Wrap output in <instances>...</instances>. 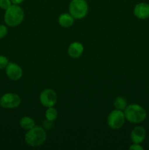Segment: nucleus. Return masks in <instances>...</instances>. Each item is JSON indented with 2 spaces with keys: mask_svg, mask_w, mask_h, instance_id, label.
Segmentation results:
<instances>
[{
  "mask_svg": "<svg viewBox=\"0 0 149 150\" xmlns=\"http://www.w3.org/2000/svg\"><path fill=\"white\" fill-rule=\"evenodd\" d=\"M24 18V13L21 7L18 4H13L6 10L4 14V21L8 26H18Z\"/></svg>",
  "mask_w": 149,
  "mask_h": 150,
  "instance_id": "f257e3e1",
  "label": "nucleus"
},
{
  "mask_svg": "<svg viewBox=\"0 0 149 150\" xmlns=\"http://www.w3.org/2000/svg\"><path fill=\"white\" fill-rule=\"evenodd\" d=\"M46 138L45 130L39 126H34L26 133L25 142L31 146H39L45 142Z\"/></svg>",
  "mask_w": 149,
  "mask_h": 150,
  "instance_id": "f03ea898",
  "label": "nucleus"
},
{
  "mask_svg": "<svg viewBox=\"0 0 149 150\" xmlns=\"http://www.w3.org/2000/svg\"><path fill=\"white\" fill-rule=\"evenodd\" d=\"M124 115L126 120L131 123L138 124L145 120L146 111L144 108L137 104H131L127 105L124 110Z\"/></svg>",
  "mask_w": 149,
  "mask_h": 150,
  "instance_id": "7ed1b4c3",
  "label": "nucleus"
},
{
  "mask_svg": "<svg viewBox=\"0 0 149 150\" xmlns=\"http://www.w3.org/2000/svg\"><path fill=\"white\" fill-rule=\"evenodd\" d=\"M69 10L74 19H82L87 15L89 7L86 0H72L70 4Z\"/></svg>",
  "mask_w": 149,
  "mask_h": 150,
  "instance_id": "20e7f679",
  "label": "nucleus"
},
{
  "mask_svg": "<svg viewBox=\"0 0 149 150\" xmlns=\"http://www.w3.org/2000/svg\"><path fill=\"white\" fill-rule=\"evenodd\" d=\"M125 120L124 113L121 110L115 109L110 113L108 117V125L110 128L118 130L123 127Z\"/></svg>",
  "mask_w": 149,
  "mask_h": 150,
  "instance_id": "39448f33",
  "label": "nucleus"
},
{
  "mask_svg": "<svg viewBox=\"0 0 149 150\" xmlns=\"http://www.w3.org/2000/svg\"><path fill=\"white\" fill-rule=\"evenodd\" d=\"M39 100L42 105L45 107H53L57 103V95L53 89H46L41 92L39 95Z\"/></svg>",
  "mask_w": 149,
  "mask_h": 150,
  "instance_id": "423d86ee",
  "label": "nucleus"
},
{
  "mask_svg": "<svg viewBox=\"0 0 149 150\" xmlns=\"http://www.w3.org/2000/svg\"><path fill=\"white\" fill-rule=\"evenodd\" d=\"M0 104L4 108H17L20 104V98L15 93H7L1 98Z\"/></svg>",
  "mask_w": 149,
  "mask_h": 150,
  "instance_id": "0eeeda50",
  "label": "nucleus"
},
{
  "mask_svg": "<svg viewBox=\"0 0 149 150\" xmlns=\"http://www.w3.org/2000/svg\"><path fill=\"white\" fill-rule=\"evenodd\" d=\"M6 74L10 80L18 81L23 76V70L17 64L9 62L6 67Z\"/></svg>",
  "mask_w": 149,
  "mask_h": 150,
  "instance_id": "6e6552de",
  "label": "nucleus"
},
{
  "mask_svg": "<svg viewBox=\"0 0 149 150\" xmlns=\"http://www.w3.org/2000/svg\"><path fill=\"white\" fill-rule=\"evenodd\" d=\"M146 131L142 126H137L132 130L131 133V139L134 144H140L145 140Z\"/></svg>",
  "mask_w": 149,
  "mask_h": 150,
  "instance_id": "1a4fd4ad",
  "label": "nucleus"
},
{
  "mask_svg": "<svg viewBox=\"0 0 149 150\" xmlns=\"http://www.w3.org/2000/svg\"><path fill=\"white\" fill-rule=\"evenodd\" d=\"M134 13L140 19H146L149 18V4L147 3H139L134 9Z\"/></svg>",
  "mask_w": 149,
  "mask_h": 150,
  "instance_id": "9d476101",
  "label": "nucleus"
},
{
  "mask_svg": "<svg viewBox=\"0 0 149 150\" xmlns=\"http://www.w3.org/2000/svg\"><path fill=\"white\" fill-rule=\"evenodd\" d=\"M83 45L79 42H74L70 45L68 48V54L72 58L77 59L82 55L83 52Z\"/></svg>",
  "mask_w": 149,
  "mask_h": 150,
  "instance_id": "9b49d317",
  "label": "nucleus"
},
{
  "mask_svg": "<svg viewBox=\"0 0 149 150\" xmlns=\"http://www.w3.org/2000/svg\"><path fill=\"white\" fill-rule=\"evenodd\" d=\"M74 19L70 13H63L58 18V23L62 27L68 28L74 23Z\"/></svg>",
  "mask_w": 149,
  "mask_h": 150,
  "instance_id": "f8f14e48",
  "label": "nucleus"
},
{
  "mask_svg": "<svg viewBox=\"0 0 149 150\" xmlns=\"http://www.w3.org/2000/svg\"><path fill=\"white\" fill-rule=\"evenodd\" d=\"M20 127L22 129H24L26 130H29L30 129L33 128L35 126V122L32 118L29 117H24L20 120Z\"/></svg>",
  "mask_w": 149,
  "mask_h": 150,
  "instance_id": "ddd939ff",
  "label": "nucleus"
},
{
  "mask_svg": "<svg viewBox=\"0 0 149 150\" xmlns=\"http://www.w3.org/2000/svg\"><path fill=\"white\" fill-rule=\"evenodd\" d=\"M57 116H58V112L57 110L53 108V106L49 107L45 111V117L48 121H54L57 118Z\"/></svg>",
  "mask_w": 149,
  "mask_h": 150,
  "instance_id": "4468645a",
  "label": "nucleus"
},
{
  "mask_svg": "<svg viewBox=\"0 0 149 150\" xmlns=\"http://www.w3.org/2000/svg\"><path fill=\"white\" fill-rule=\"evenodd\" d=\"M114 106L116 109L123 111V110H125V108L127 107V102L125 98L118 97L114 102Z\"/></svg>",
  "mask_w": 149,
  "mask_h": 150,
  "instance_id": "2eb2a0df",
  "label": "nucleus"
},
{
  "mask_svg": "<svg viewBox=\"0 0 149 150\" xmlns=\"http://www.w3.org/2000/svg\"><path fill=\"white\" fill-rule=\"evenodd\" d=\"M9 64V60L4 56H0V70L6 68L7 64Z\"/></svg>",
  "mask_w": 149,
  "mask_h": 150,
  "instance_id": "dca6fc26",
  "label": "nucleus"
},
{
  "mask_svg": "<svg viewBox=\"0 0 149 150\" xmlns=\"http://www.w3.org/2000/svg\"><path fill=\"white\" fill-rule=\"evenodd\" d=\"M10 0H0V7L3 10H7L12 5Z\"/></svg>",
  "mask_w": 149,
  "mask_h": 150,
  "instance_id": "f3484780",
  "label": "nucleus"
},
{
  "mask_svg": "<svg viewBox=\"0 0 149 150\" xmlns=\"http://www.w3.org/2000/svg\"><path fill=\"white\" fill-rule=\"evenodd\" d=\"M7 32H8V30H7V28L5 26L0 25V39L5 37L7 35Z\"/></svg>",
  "mask_w": 149,
  "mask_h": 150,
  "instance_id": "a211bd4d",
  "label": "nucleus"
},
{
  "mask_svg": "<svg viewBox=\"0 0 149 150\" xmlns=\"http://www.w3.org/2000/svg\"><path fill=\"white\" fill-rule=\"evenodd\" d=\"M129 149H131V150H132V149L133 150H143V148L142 147V146H140L139 144H134H134H132L131 146H130Z\"/></svg>",
  "mask_w": 149,
  "mask_h": 150,
  "instance_id": "6ab92c4d",
  "label": "nucleus"
},
{
  "mask_svg": "<svg viewBox=\"0 0 149 150\" xmlns=\"http://www.w3.org/2000/svg\"><path fill=\"white\" fill-rule=\"evenodd\" d=\"M10 1H11V2L13 3V4H20L22 1H23V0H10Z\"/></svg>",
  "mask_w": 149,
  "mask_h": 150,
  "instance_id": "aec40b11",
  "label": "nucleus"
},
{
  "mask_svg": "<svg viewBox=\"0 0 149 150\" xmlns=\"http://www.w3.org/2000/svg\"><path fill=\"white\" fill-rule=\"evenodd\" d=\"M0 106H1V104H0Z\"/></svg>",
  "mask_w": 149,
  "mask_h": 150,
  "instance_id": "412c9836",
  "label": "nucleus"
}]
</instances>
